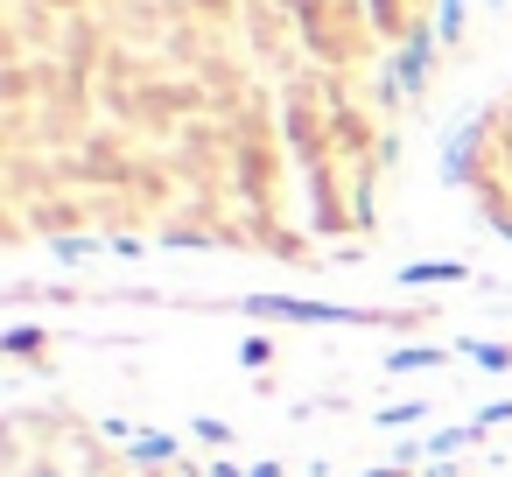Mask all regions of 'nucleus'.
<instances>
[{
    "label": "nucleus",
    "instance_id": "7ed1b4c3",
    "mask_svg": "<svg viewBox=\"0 0 512 477\" xmlns=\"http://www.w3.org/2000/svg\"><path fill=\"white\" fill-rule=\"evenodd\" d=\"M127 449H134V463H183L176 456V435H134Z\"/></svg>",
    "mask_w": 512,
    "mask_h": 477
},
{
    "label": "nucleus",
    "instance_id": "39448f33",
    "mask_svg": "<svg viewBox=\"0 0 512 477\" xmlns=\"http://www.w3.org/2000/svg\"><path fill=\"white\" fill-rule=\"evenodd\" d=\"M190 435H197L204 449H232V428H225L218 414H197V421H190Z\"/></svg>",
    "mask_w": 512,
    "mask_h": 477
},
{
    "label": "nucleus",
    "instance_id": "0eeeda50",
    "mask_svg": "<svg viewBox=\"0 0 512 477\" xmlns=\"http://www.w3.org/2000/svg\"><path fill=\"white\" fill-rule=\"evenodd\" d=\"M239 358H246V365H267V358H274V344H267V337H246V351H239Z\"/></svg>",
    "mask_w": 512,
    "mask_h": 477
},
{
    "label": "nucleus",
    "instance_id": "20e7f679",
    "mask_svg": "<svg viewBox=\"0 0 512 477\" xmlns=\"http://www.w3.org/2000/svg\"><path fill=\"white\" fill-rule=\"evenodd\" d=\"M456 351H463V358H477V365H491V372H512V344H477V337H463Z\"/></svg>",
    "mask_w": 512,
    "mask_h": 477
},
{
    "label": "nucleus",
    "instance_id": "1a4fd4ad",
    "mask_svg": "<svg viewBox=\"0 0 512 477\" xmlns=\"http://www.w3.org/2000/svg\"><path fill=\"white\" fill-rule=\"evenodd\" d=\"M204 477H246V470H239V463H211Z\"/></svg>",
    "mask_w": 512,
    "mask_h": 477
},
{
    "label": "nucleus",
    "instance_id": "6e6552de",
    "mask_svg": "<svg viewBox=\"0 0 512 477\" xmlns=\"http://www.w3.org/2000/svg\"><path fill=\"white\" fill-rule=\"evenodd\" d=\"M498 421H512V400H491V407L477 414V428H498Z\"/></svg>",
    "mask_w": 512,
    "mask_h": 477
},
{
    "label": "nucleus",
    "instance_id": "f257e3e1",
    "mask_svg": "<svg viewBox=\"0 0 512 477\" xmlns=\"http://www.w3.org/2000/svg\"><path fill=\"white\" fill-rule=\"evenodd\" d=\"M400 281H407V288H442V281H470V267H463V260H407Z\"/></svg>",
    "mask_w": 512,
    "mask_h": 477
},
{
    "label": "nucleus",
    "instance_id": "423d86ee",
    "mask_svg": "<svg viewBox=\"0 0 512 477\" xmlns=\"http://www.w3.org/2000/svg\"><path fill=\"white\" fill-rule=\"evenodd\" d=\"M428 414H435L428 400H400V407H386V414H379V428H407V421H428Z\"/></svg>",
    "mask_w": 512,
    "mask_h": 477
},
{
    "label": "nucleus",
    "instance_id": "f03ea898",
    "mask_svg": "<svg viewBox=\"0 0 512 477\" xmlns=\"http://www.w3.org/2000/svg\"><path fill=\"white\" fill-rule=\"evenodd\" d=\"M428 365H449V351L442 344H407V351L386 358V372H428Z\"/></svg>",
    "mask_w": 512,
    "mask_h": 477
},
{
    "label": "nucleus",
    "instance_id": "9d476101",
    "mask_svg": "<svg viewBox=\"0 0 512 477\" xmlns=\"http://www.w3.org/2000/svg\"><path fill=\"white\" fill-rule=\"evenodd\" d=\"M246 477H288V470H281V463H253Z\"/></svg>",
    "mask_w": 512,
    "mask_h": 477
}]
</instances>
